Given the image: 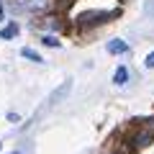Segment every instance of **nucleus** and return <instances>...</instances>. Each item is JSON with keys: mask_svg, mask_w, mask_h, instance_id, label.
Segmentation results:
<instances>
[{"mask_svg": "<svg viewBox=\"0 0 154 154\" xmlns=\"http://www.w3.org/2000/svg\"><path fill=\"white\" fill-rule=\"evenodd\" d=\"M146 126H141L136 134H134V149H144V146H149V144L154 141V121L152 118H146Z\"/></svg>", "mask_w": 154, "mask_h": 154, "instance_id": "nucleus-1", "label": "nucleus"}, {"mask_svg": "<svg viewBox=\"0 0 154 154\" xmlns=\"http://www.w3.org/2000/svg\"><path fill=\"white\" fill-rule=\"evenodd\" d=\"M110 16H116V13H85V16L80 18V26H93V23H103V21H108Z\"/></svg>", "mask_w": 154, "mask_h": 154, "instance_id": "nucleus-2", "label": "nucleus"}, {"mask_svg": "<svg viewBox=\"0 0 154 154\" xmlns=\"http://www.w3.org/2000/svg\"><path fill=\"white\" fill-rule=\"evenodd\" d=\"M108 51H110V54H126L128 44H126V41H121V38H113V41H108Z\"/></svg>", "mask_w": 154, "mask_h": 154, "instance_id": "nucleus-3", "label": "nucleus"}, {"mask_svg": "<svg viewBox=\"0 0 154 154\" xmlns=\"http://www.w3.org/2000/svg\"><path fill=\"white\" fill-rule=\"evenodd\" d=\"M113 80H116V85H126L128 82V69H126V67H118L116 75H113Z\"/></svg>", "mask_w": 154, "mask_h": 154, "instance_id": "nucleus-4", "label": "nucleus"}, {"mask_svg": "<svg viewBox=\"0 0 154 154\" xmlns=\"http://www.w3.org/2000/svg\"><path fill=\"white\" fill-rule=\"evenodd\" d=\"M49 5V0H26V8L28 11H44Z\"/></svg>", "mask_w": 154, "mask_h": 154, "instance_id": "nucleus-5", "label": "nucleus"}, {"mask_svg": "<svg viewBox=\"0 0 154 154\" xmlns=\"http://www.w3.org/2000/svg\"><path fill=\"white\" fill-rule=\"evenodd\" d=\"M16 33H18V26H16V23H8V26L0 31V38H5V41H8V38H13Z\"/></svg>", "mask_w": 154, "mask_h": 154, "instance_id": "nucleus-6", "label": "nucleus"}, {"mask_svg": "<svg viewBox=\"0 0 154 154\" xmlns=\"http://www.w3.org/2000/svg\"><path fill=\"white\" fill-rule=\"evenodd\" d=\"M21 54L26 57V59H31V62H38V64H41V62H44V59H41V57H38V54H36V51H33V49H23Z\"/></svg>", "mask_w": 154, "mask_h": 154, "instance_id": "nucleus-7", "label": "nucleus"}, {"mask_svg": "<svg viewBox=\"0 0 154 154\" xmlns=\"http://www.w3.org/2000/svg\"><path fill=\"white\" fill-rule=\"evenodd\" d=\"M41 41H44L46 46H59V38H54V36H44Z\"/></svg>", "mask_w": 154, "mask_h": 154, "instance_id": "nucleus-8", "label": "nucleus"}, {"mask_svg": "<svg viewBox=\"0 0 154 154\" xmlns=\"http://www.w3.org/2000/svg\"><path fill=\"white\" fill-rule=\"evenodd\" d=\"M144 64H146V67H149V69H152V67H154V51H152V54H149V57H146V62H144Z\"/></svg>", "mask_w": 154, "mask_h": 154, "instance_id": "nucleus-9", "label": "nucleus"}, {"mask_svg": "<svg viewBox=\"0 0 154 154\" xmlns=\"http://www.w3.org/2000/svg\"><path fill=\"white\" fill-rule=\"evenodd\" d=\"M0 21H3V3H0Z\"/></svg>", "mask_w": 154, "mask_h": 154, "instance_id": "nucleus-10", "label": "nucleus"}, {"mask_svg": "<svg viewBox=\"0 0 154 154\" xmlns=\"http://www.w3.org/2000/svg\"><path fill=\"white\" fill-rule=\"evenodd\" d=\"M13 154H18V152H13Z\"/></svg>", "mask_w": 154, "mask_h": 154, "instance_id": "nucleus-11", "label": "nucleus"}]
</instances>
